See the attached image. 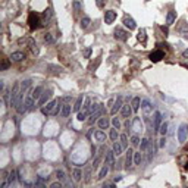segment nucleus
<instances>
[{"instance_id":"nucleus-1","label":"nucleus","mask_w":188,"mask_h":188,"mask_svg":"<svg viewBox=\"0 0 188 188\" xmlns=\"http://www.w3.org/2000/svg\"><path fill=\"white\" fill-rule=\"evenodd\" d=\"M28 25L31 31H36L38 27L41 25V15H38L36 12H30L28 15Z\"/></svg>"},{"instance_id":"nucleus-2","label":"nucleus","mask_w":188,"mask_h":188,"mask_svg":"<svg viewBox=\"0 0 188 188\" xmlns=\"http://www.w3.org/2000/svg\"><path fill=\"white\" fill-rule=\"evenodd\" d=\"M187 138H188V125L187 123H182L179 126V129H178V140H179L181 144H184L187 141Z\"/></svg>"},{"instance_id":"nucleus-3","label":"nucleus","mask_w":188,"mask_h":188,"mask_svg":"<svg viewBox=\"0 0 188 188\" xmlns=\"http://www.w3.org/2000/svg\"><path fill=\"white\" fill-rule=\"evenodd\" d=\"M128 37H129V33H128V31L122 30L120 27L115 28V38H116V40H119V41H126Z\"/></svg>"},{"instance_id":"nucleus-4","label":"nucleus","mask_w":188,"mask_h":188,"mask_svg":"<svg viewBox=\"0 0 188 188\" xmlns=\"http://www.w3.org/2000/svg\"><path fill=\"white\" fill-rule=\"evenodd\" d=\"M59 102H60V100H52V102H49L46 106H43V107H41L43 115H52V112L54 110V107H56V105H57Z\"/></svg>"},{"instance_id":"nucleus-5","label":"nucleus","mask_w":188,"mask_h":188,"mask_svg":"<svg viewBox=\"0 0 188 188\" xmlns=\"http://www.w3.org/2000/svg\"><path fill=\"white\" fill-rule=\"evenodd\" d=\"M141 109H143V112H144V119L149 120V115H150L151 110H153L150 102H149V100H141Z\"/></svg>"},{"instance_id":"nucleus-6","label":"nucleus","mask_w":188,"mask_h":188,"mask_svg":"<svg viewBox=\"0 0 188 188\" xmlns=\"http://www.w3.org/2000/svg\"><path fill=\"white\" fill-rule=\"evenodd\" d=\"M53 96V91L49 88V90H44L43 91V94H41V97H40V100H38V106H44L46 103H47V100L50 99Z\"/></svg>"},{"instance_id":"nucleus-7","label":"nucleus","mask_w":188,"mask_h":188,"mask_svg":"<svg viewBox=\"0 0 188 188\" xmlns=\"http://www.w3.org/2000/svg\"><path fill=\"white\" fill-rule=\"evenodd\" d=\"M165 57V52H162V50H154V52H151L150 56H149V59H150L151 62H160L162 59Z\"/></svg>"},{"instance_id":"nucleus-8","label":"nucleus","mask_w":188,"mask_h":188,"mask_svg":"<svg viewBox=\"0 0 188 188\" xmlns=\"http://www.w3.org/2000/svg\"><path fill=\"white\" fill-rule=\"evenodd\" d=\"M52 16H53V12H52V9H46V10L41 13V25H47V24L50 22Z\"/></svg>"},{"instance_id":"nucleus-9","label":"nucleus","mask_w":188,"mask_h":188,"mask_svg":"<svg viewBox=\"0 0 188 188\" xmlns=\"http://www.w3.org/2000/svg\"><path fill=\"white\" fill-rule=\"evenodd\" d=\"M123 25H125L129 31H132V30H135V28H137L135 21H134L131 16H128V15H125V16H123Z\"/></svg>"},{"instance_id":"nucleus-10","label":"nucleus","mask_w":188,"mask_h":188,"mask_svg":"<svg viewBox=\"0 0 188 188\" xmlns=\"http://www.w3.org/2000/svg\"><path fill=\"white\" fill-rule=\"evenodd\" d=\"M160 125H162V113L154 112V116H153V128H154V131H159Z\"/></svg>"},{"instance_id":"nucleus-11","label":"nucleus","mask_w":188,"mask_h":188,"mask_svg":"<svg viewBox=\"0 0 188 188\" xmlns=\"http://www.w3.org/2000/svg\"><path fill=\"white\" fill-rule=\"evenodd\" d=\"M106 165L110 168V169H115V151H107L106 153Z\"/></svg>"},{"instance_id":"nucleus-12","label":"nucleus","mask_w":188,"mask_h":188,"mask_svg":"<svg viewBox=\"0 0 188 188\" xmlns=\"http://www.w3.org/2000/svg\"><path fill=\"white\" fill-rule=\"evenodd\" d=\"M115 19H116V12L115 10H106L105 12V22L106 24H113Z\"/></svg>"},{"instance_id":"nucleus-13","label":"nucleus","mask_w":188,"mask_h":188,"mask_svg":"<svg viewBox=\"0 0 188 188\" xmlns=\"http://www.w3.org/2000/svg\"><path fill=\"white\" fill-rule=\"evenodd\" d=\"M103 115V107H100L99 110H96V112H93V113H90V119H88V123L90 125H93L96 120H97V118H100Z\"/></svg>"},{"instance_id":"nucleus-14","label":"nucleus","mask_w":188,"mask_h":188,"mask_svg":"<svg viewBox=\"0 0 188 188\" xmlns=\"http://www.w3.org/2000/svg\"><path fill=\"white\" fill-rule=\"evenodd\" d=\"M122 106H123V105H122V96H119V97L115 100V105H113V107L110 109V113H112V115H116L118 110L122 109Z\"/></svg>"},{"instance_id":"nucleus-15","label":"nucleus","mask_w":188,"mask_h":188,"mask_svg":"<svg viewBox=\"0 0 188 188\" xmlns=\"http://www.w3.org/2000/svg\"><path fill=\"white\" fill-rule=\"evenodd\" d=\"M131 126H132V129H134L135 132H141V131H143V122L140 120V118H134Z\"/></svg>"},{"instance_id":"nucleus-16","label":"nucleus","mask_w":188,"mask_h":188,"mask_svg":"<svg viewBox=\"0 0 188 188\" xmlns=\"http://www.w3.org/2000/svg\"><path fill=\"white\" fill-rule=\"evenodd\" d=\"M175 19H176V12H175V10H169L168 15H166V25H168V27L172 25V24L175 22Z\"/></svg>"},{"instance_id":"nucleus-17","label":"nucleus","mask_w":188,"mask_h":188,"mask_svg":"<svg viewBox=\"0 0 188 188\" xmlns=\"http://www.w3.org/2000/svg\"><path fill=\"white\" fill-rule=\"evenodd\" d=\"M24 59H25V54L22 52H13L10 54V60H13V62H22Z\"/></svg>"},{"instance_id":"nucleus-18","label":"nucleus","mask_w":188,"mask_h":188,"mask_svg":"<svg viewBox=\"0 0 188 188\" xmlns=\"http://www.w3.org/2000/svg\"><path fill=\"white\" fill-rule=\"evenodd\" d=\"M132 112H134V110H132V106H129V105H123V106H122V109H120L122 116H123V118H126V119L131 116V113H132Z\"/></svg>"},{"instance_id":"nucleus-19","label":"nucleus","mask_w":188,"mask_h":188,"mask_svg":"<svg viewBox=\"0 0 188 188\" xmlns=\"http://www.w3.org/2000/svg\"><path fill=\"white\" fill-rule=\"evenodd\" d=\"M28 44H30V49H31V53L34 54V56H37L38 53H40V49H38V46H37V43L33 40V38H30L28 40Z\"/></svg>"},{"instance_id":"nucleus-20","label":"nucleus","mask_w":188,"mask_h":188,"mask_svg":"<svg viewBox=\"0 0 188 188\" xmlns=\"http://www.w3.org/2000/svg\"><path fill=\"white\" fill-rule=\"evenodd\" d=\"M132 156H134V151L131 149H128V151H126V160H125V169H129V166L132 165Z\"/></svg>"},{"instance_id":"nucleus-21","label":"nucleus","mask_w":188,"mask_h":188,"mask_svg":"<svg viewBox=\"0 0 188 188\" xmlns=\"http://www.w3.org/2000/svg\"><path fill=\"white\" fill-rule=\"evenodd\" d=\"M90 113H91V107H90V109H82V112H81V110L78 112V116H76V119L82 122V120H85V119H87V116H88Z\"/></svg>"},{"instance_id":"nucleus-22","label":"nucleus","mask_w":188,"mask_h":188,"mask_svg":"<svg viewBox=\"0 0 188 188\" xmlns=\"http://www.w3.org/2000/svg\"><path fill=\"white\" fill-rule=\"evenodd\" d=\"M97 123H99V128H100V129H107L110 122H109V119H107L106 116H103V118H100V119H99V122H97Z\"/></svg>"},{"instance_id":"nucleus-23","label":"nucleus","mask_w":188,"mask_h":188,"mask_svg":"<svg viewBox=\"0 0 188 188\" xmlns=\"http://www.w3.org/2000/svg\"><path fill=\"white\" fill-rule=\"evenodd\" d=\"M71 110H74V109H71V105L68 103V102H65V105L62 106V110H60V115L63 116V118H66V116H69V113Z\"/></svg>"},{"instance_id":"nucleus-24","label":"nucleus","mask_w":188,"mask_h":188,"mask_svg":"<svg viewBox=\"0 0 188 188\" xmlns=\"http://www.w3.org/2000/svg\"><path fill=\"white\" fill-rule=\"evenodd\" d=\"M43 91H44V88H43L41 85H38V87H36V88L31 91V94H33V97H34L36 100H40V97H41Z\"/></svg>"},{"instance_id":"nucleus-25","label":"nucleus","mask_w":188,"mask_h":188,"mask_svg":"<svg viewBox=\"0 0 188 188\" xmlns=\"http://www.w3.org/2000/svg\"><path fill=\"white\" fill-rule=\"evenodd\" d=\"M34 97H33V94H30V96H27L25 97V105H27V107H28V110H31V109H34V106H36V103H34Z\"/></svg>"},{"instance_id":"nucleus-26","label":"nucleus","mask_w":188,"mask_h":188,"mask_svg":"<svg viewBox=\"0 0 188 188\" xmlns=\"http://www.w3.org/2000/svg\"><path fill=\"white\" fill-rule=\"evenodd\" d=\"M178 31H179V34H181L182 37L188 38V22H182L181 27L178 28Z\"/></svg>"},{"instance_id":"nucleus-27","label":"nucleus","mask_w":188,"mask_h":188,"mask_svg":"<svg viewBox=\"0 0 188 188\" xmlns=\"http://www.w3.org/2000/svg\"><path fill=\"white\" fill-rule=\"evenodd\" d=\"M31 87V79H25L21 82V94H25V91Z\"/></svg>"},{"instance_id":"nucleus-28","label":"nucleus","mask_w":188,"mask_h":188,"mask_svg":"<svg viewBox=\"0 0 188 188\" xmlns=\"http://www.w3.org/2000/svg\"><path fill=\"white\" fill-rule=\"evenodd\" d=\"M131 106H132V110L137 112V110L140 109V106H141V100H140V97H134L132 102H131Z\"/></svg>"},{"instance_id":"nucleus-29","label":"nucleus","mask_w":188,"mask_h":188,"mask_svg":"<svg viewBox=\"0 0 188 188\" xmlns=\"http://www.w3.org/2000/svg\"><path fill=\"white\" fill-rule=\"evenodd\" d=\"M82 102H84V96H79V97L76 99L75 105H74V112H79V110H81V107H82Z\"/></svg>"},{"instance_id":"nucleus-30","label":"nucleus","mask_w":188,"mask_h":188,"mask_svg":"<svg viewBox=\"0 0 188 188\" xmlns=\"http://www.w3.org/2000/svg\"><path fill=\"white\" fill-rule=\"evenodd\" d=\"M122 150H123L122 144L118 143V141H115V143H113V151H115V154H116V156H120V154H122Z\"/></svg>"},{"instance_id":"nucleus-31","label":"nucleus","mask_w":188,"mask_h":188,"mask_svg":"<svg viewBox=\"0 0 188 188\" xmlns=\"http://www.w3.org/2000/svg\"><path fill=\"white\" fill-rule=\"evenodd\" d=\"M109 169H110V168H109L107 165H105V166H103V168L100 169V172H99V176H97V178H99V179H103V178H105V176L107 175Z\"/></svg>"},{"instance_id":"nucleus-32","label":"nucleus","mask_w":188,"mask_h":188,"mask_svg":"<svg viewBox=\"0 0 188 188\" xmlns=\"http://www.w3.org/2000/svg\"><path fill=\"white\" fill-rule=\"evenodd\" d=\"M93 169H94L93 165L88 166V168L85 169V173H84V179H85V182H90V181H91V171H93Z\"/></svg>"},{"instance_id":"nucleus-33","label":"nucleus","mask_w":188,"mask_h":188,"mask_svg":"<svg viewBox=\"0 0 188 188\" xmlns=\"http://www.w3.org/2000/svg\"><path fill=\"white\" fill-rule=\"evenodd\" d=\"M72 176H74V181H75V182H79L81 178H82V172H81V169H74Z\"/></svg>"},{"instance_id":"nucleus-34","label":"nucleus","mask_w":188,"mask_h":188,"mask_svg":"<svg viewBox=\"0 0 188 188\" xmlns=\"http://www.w3.org/2000/svg\"><path fill=\"white\" fill-rule=\"evenodd\" d=\"M94 137H96V140H97V141H100V143L106 141V134H105L103 131H97V132L94 134Z\"/></svg>"},{"instance_id":"nucleus-35","label":"nucleus","mask_w":188,"mask_h":188,"mask_svg":"<svg viewBox=\"0 0 188 188\" xmlns=\"http://www.w3.org/2000/svg\"><path fill=\"white\" fill-rule=\"evenodd\" d=\"M15 179H16V171L12 169V171L9 172V176H7V182H9V185H12V184L15 182Z\"/></svg>"},{"instance_id":"nucleus-36","label":"nucleus","mask_w":188,"mask_h":188,"mask_svg":"<svg viewBox=\"0 0 188 188\" xmlns=\"http://www.w3.org/2000/svg\"><path fill=\"white\" fill-rule=\"evenodd\" d=\"M137 38H138V41H141L143 44H146V40H147V37H146V30H140L138 31V36H137Z\"/></svg>"},{"instance_id":"nucleus-37","label":"nucleus","mask_w":188,"mask_h":188,"mask_svg":"<svg viewBox=\"0 0 188 188\" xmlns=\"http://www.w3.org/2000/svg\"><path fill=\"white\" fill-rule=\"evenodd\" d=\"M149 146H150V140H149V138H143V140H141V144H140V149L143 151H146L149 149Z\"/></svg>"},{"instance_id":"nucleus-38","label":"nucleus","mask_w":188,"mask_h":188,"mask_svg":"<svg viewBox=\"0 0 188 188\" xmlns=\"http://www.w3.org/2000/svg\"><path fill=\"white\" fill-rule=\"evenodd\" d=\"M90 22H91V19H90L88 16H84V18L81 19V28H82V30H85V28H88V25H90Z\"/></svg>"},{"instance_id":"nucleus-39","label":"nucleus","mask_w":188,"mask_h":188,"mask_svg":"<svg viewBox=\"0 0 188 188\" xmlns=\"http://www.w3.org/2000/svg\"><path fill=\"white\" fill-rule=\"evenodd\" d=\"M168 128H169L168 122H162V125H160V128H159L160 134H162V135H166V134H168Z\"/></svg>"},{"instance_id":"nucleus-40","label":"nucleus","mask_w":188,"mask_h":188,"mask_svg":"<svg viewBox=\"0 0 188 188\" xmlns=\"http://www.w3.org/2000/svg\"><path fill=\"white\" fill-rule=\"evenodd\" d=\"M119 138H120V144H122V147L126 149V147H128V138H126V135H125V134H120Z\"/></svg>"},{"instance_id":"nucleus-41","label":"nucleus","mask_w":188,"mask_h":188,"mask_svg":"<svg viewBox=\"0 0 188 188\" xmlns=\"http://www.w3.org/2000/svg\"><path fill=\"white\" fill-rule=\"evenodd\" d=\"M47 68H50V69H53V71H52V74H54V75H57V74H62V68H60V66L57 68V66H53V65H49Z\"/></svg>"},{"instance_id":"nucleus-42","label":"nucleus","mask_w":188,"mask_h":188,"mask_svg":"<svg viewBox=\"0 0 188 188\" xmlns=\"http://www.w3.org/2000/svg\"><path fill=\"white\" fill-rule=\"evenodd\" d=\"M109 137H110V140H112V141H118V131H116V128L110 129V134H109Z\"/></svg>"},{"instance_id":"nucleus-43","label":"nucleus","mask_w":188,"mask_h":188,"mask_svg":"<svg viewBox=\"0 0 188 188\" xmlns=\"http://www.w3.org/2000/svg\"><path fill=\"white\" fill-rule=\"evenodd\" d=\"M140 141H141V140H140V137H138L137 134L131 137V144H132V146H138V144H140Z\"/></svg>"},{"instance_id":"nucleus-44","label":"nucleus","mask_w":188,"mask_h":188,"mask_svg":"<svg viewBox=\"0 0 188 188\" xmlns=\"http://www.w3.org/2000/svg\"><path fill=\"white\" fill-rule=\"evenodd\" d=\"M56 178H57L59 181H63V179L66 178V176H65V172H63L62 169H60V171H56Z\"/></svg>"},{"instance_id":"nucleus-45","label":"nucleus","mask_w":188,"mask_h":188,"mask_svg":"<svg viewBox=\"0 0 188 188\" xmlns=\"http://www.w3.org/2000/svg\"><path fill=\"white\" fill-rule=\"evenodd\" d=\"M44 41H46L47 44H53V43H54V38H53L52 34H46V36H44Z\"/></svg>"},{"instance_id":"nucleus-46","label":"nucleus","mask_w":188,"mask_h":188,"mask_svg":"<svg viewBox=\"0 0 188 188\" xmlns=\"http://www.w3.org/2000/svg\"><path fill=\"white\" fill-rule=\"evenodd\" d=\"M134 162H135V165L141 163V153H134Z\"/></svg>"},{"instance_id":"nucleus-47","label":"nucleus","mask_w":188,"mask_h":188,"mask_svg":"<svg viewBox=\"0 0 188 188\" xmlns=\"http://www.w3.org/2000/svg\"><path fill=\"white\" fill-rule=\"evenodd\" d=\"M112 123H113V128H116V129H120V120H119L118 118H113Z\"/></svg>"},{"instance_id":"nucleus-48","label":"nucleus","mask_w":188,"mask_h":188,"mask_svg":"<svg viewBox=\"0 0 188 188\" xmlns=\"http://www.w3.org/2000/svg\"><path fill=\"white\" fill-rule=\"evenodd\" d=\"M9 59H3V62H1V71H6L7 68H9Z\"/></svg>"},{"instance_id":"nucleus-49","label":"nucleus","mask_w":188,"mask_h":188,"mask_svg":"<svg viewBox=\"0 0 188 188\" xmlns=\"http://www.w3.org/2000/svg\"><path fill=\"white\" fill-rule=\"evenodd\" d=\"M100 162H102V156H97V157L94 159V162H93V168H94V169H97Z\"/></svg>"},{"instance_id":"nucleus-50","label":"nucleus","mask_w":188,"mask_h":188,"mask_svg":"<svg viewBox=\"0 0 188 188\" xmlns=\"http://www.w3.org/2000/svg\"><path fill=\"white\" fill-rule=\"evenodd\" d=\"M82 54H84V57H87V59H88V57L91 56V47H88V49H85Z\"/></svg>"},{"instance_id":"nucleus-51","label":"nucleus","mask_w":188,"mask_h":188,"mask_svg":"<svg viewBox=\"0 0 188 188\" xmlns=\"http://www.w3.org/2000/svg\"><path fill=\"white\" fill-rule=\"evenodd\" d=\"M100 62H102V59H100V57H97L96 63H93V65H91V69H93V71H96V69H97V66L100 65Z\"/></svg>"},{"instance_id":"nucleus-52","label":"nucleus","mask_w":188,"mask_h":188,"mask_svg":"<svg viewBox=\"0 0 188 188\" xmlns=\"http://www.w3.org/2000/svg\"><path fill=\"white\" fill-rule=\"evenodd\" d=\"M105 3H106V0H96V4H97V7H100V9L105 7Z\"/></svg>"},{"instance_id":"nucleus-53","label":"nucleus","mask_w":188,"mask_h":188,"mask_svg":"<svg viewBox=\"0 0 188 188\" xmlns=\"http://www.w3.org/2000/svg\"><path fill=\"white\" fill-rule=\"evenodd\" d=\"M59 112H60V106H59V103H57V105H56V107H54V110L52 112V115H53V116H56V115H59Z\"/></svg>"},{"instance_id":"nucleus-54","label":"nucleus","mask_w":188,"mask_h":188,"mask_svg":"<svg viewBox=\"0 0 188 188\" xmlns=\"http://www.w3.org/2000/svg\"><path fill=\"white\" fill-rule=\"evenodd\" d=\"M74 7H75V12H79V7H81L79 1H74Z\"/></svg>"},{"instance_id":"nucleus-55","label":"nucleus","mask_w":188,"mask_h":188,"mask_svg":"<svg viewBox=\"0 0 188 188\" xmlns=\"http://www.w3.org/2000/svg\"><path fill=\"white\" fill-rule=\"evenodd\" d=\"M160 30H162V31L165 33V36H168V34H169V30H168V25H166V27H160Z\"/></svg>"},{"instance_id":"nucleus-56","label":"nucleus","mask_w":188,"mask_h":188,"mask_svg":"<svg viewBox=\"0 0 188 188\" xmlns=\"http://www.w3.org/2000/svg\"><path fill=\"white\" fill-rule=\"evenodd\" d=\"M166 146V138H165V135L162 137V140H160V147H165Z\"/></svg>"},{"instance_id":"nucleus-57","label":"nucleus","mask_w":188,"mask_h":188,"mask_svg":"<svg viewBox=\"0 0 188 188\" xmlns=\"http://www.w3.org/2000/svg\"><path fill=\"white\" fill-rule=\"evenodd\" d=\"M50 187H52V188H60V187H62V184H60V182H54V184H52Z\"/></svg>"},{"instance_id":"nucleus-58","label":"nucleus","mask_w":188,"mask_h":188,"mask_svg":"<svg viewBox=\"0 0 188 188\" xmlns=\"http://www.w3.org/2000/svg\"><path fill=\"white\" fill-rule=\"evenodd\" d=\"M182 57H184V59H188V49H187V50H184V53H182Z\"/></svg>"},{"instance_id":"nucleus-59","label":"nucleus","mask_w":188,"mask_h":188,"mask_svg":"<svg viewBox=\"0 0 188 188\" xmlns=\"http://www.w3.org/2000/svg\"><path fill=\"white\" fill-rule=\"evenodd\" d=\"M103 187H105V188H106V187H115V184H109V182H105V184H103Z\"/></svg>"},{"instance_id":"nucleus-60","label":"nucleus","mask_w":188,"mask_h":188,"mask_svg":"<svg viewBox=\"0 0 188 188\" xmlns=\"http://www.w3.org/2000/svg\"><path fill=\"white\" fill-rule=\"evenodd\" d=\"M120 179H122V176H116V178H115V182H118V181H120Z\"/></svg>"},{"instance_id":"nucleus-61","label":"nucleus","mask_w":188,"mask_h":188,"mask_svg":"<svg viewBox=\"0 0 188 188\" xmlns=\"http://www.w3.org/2000/svg\"><path fill=\"white\" fill-rule=\"evenodd\" d=\"M184 169H185V171H188V159H187V163L184 165Z\"/></svg>"},{"instance_id":"nucleus-62","label":"nucleus","mask_w":188,"mask_h":188,"mask_svg":"<svg viewBox=\"0 0 188 188\" xmlns=\"http://www.w3.org/2000/svg\"><path fill=\"white\" fill-rule=\"evenodd\" d=\"M182 66H184V68H187V69H188V63H182Z\"/></svg>"}]
</instances>
